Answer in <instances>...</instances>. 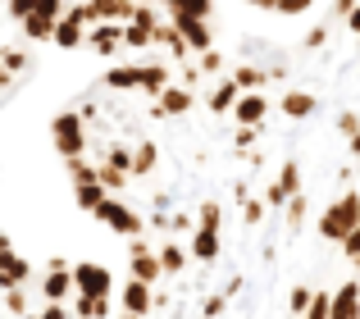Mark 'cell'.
<instances>
[{"instance_id": "1", "label": "cell", "mask_w": 360, "mask_h": 319, "mask_svg": "<svg viewBox=\"0 0 360 319\" xmlns=\"http://www.w3.org/2000/svg\"><path fill=\"white\" fill-rule=\"evenodd\" d=\"M356 223H360V192L356 187H342V196L324 205V214H319L315 228H319L324 242H338V247H342V242L356 233Z\"/></svg>"}, {"instance_id": "2", "label": "cell", "mask_w": 360, "mask_h": 319, "mask_svg": "<svg viewBox=\"0 0 360 319\" xmlns=\"http://www.w3.org/2000/svg\"><path fill=\"white\" fill-rule=\"evenodd\" d=\"M91 219L101 223V228H110V233H119V237H146V219H141L137 210H132L128 201H119V196H105V201L96 205V214Z\"/></svg>"}, {"instance_id": "3", "label": "cell", "mask_w": 360, "mask_h": 319, "mask_svg": "<svg viewBox=\"0 0 360 319\" xmlns=\"http://www.w3.org/2000/svg\"><path fill=\"white\" fill-rule=\"evenodd\" d=\"M51 142H55V151H60L64 160L69 155H87V124H82V115L78 110H64V115H55L51 119Z\"/></svg>"}, {"instance_id": "4", "label": "cell", "mask_w": 360, "mask_h": 319, "mask_svg": "<svg viewBox=\"0 0 360 319\" xmlns=\"http://www.w3.org/2000/svg\"><path fill=\"white\" fill-rule=\"evenodd\" d=\"M78 287H73V260L69 256H51L41 269V301H73Z\"/></svg>"}, {"instance_id": "5", "label": "cell", "mask_w": 360, "mask_h": 319, "mask_svg": "<svg viewBox=\"0 0 360 319\" xmlns=\"http://www.w3.org/2000/svg\"><path fill=\"white\" fill-rule=\"evenodd\" d=\"M128 278H141V283H150V287L165 278V265H160V256L150 251L146 237H132L128 242Z\"/></svg>"}, {"instance_id": "6", "label": "cell", "mask_w": 360, "mask_h": 319, "mask_svg": "<svg viewBox=\"0 0 360 319\" xmlns=\"http://www.w3.org/2000/svg\"><path fill=\"white\" fill-rule=\"evenodd\" d=\"M73 287L82 297H115V274L105 265H96V260H78L73 265Z\"/></svg>"}, {"instance_id": "7", "label": "cell", "mask_w": 360, "mask_h": 319, "mask_svg": "<svg viewBox=\"0 0 360 319\" xmlns=\"http://www.w3.org/2000/svg\"><path fill=\"white\" fill-rule=\"evenodd\" d=\"M169 23H174L178 32L187 37V46H192V55H205V51H214L210 18H192V14H183V9H169Z\"/></svg>"}, {"instance_id": "8", "label": "cell", "mask_w": 360, "mask_h": 319, "mask_svg": "<svg viewBox=\"0 0 360 319\" xmlns=\"http://www.w3.org/2000/svg\"><path fill=\"white\" fill-rule=\"evenodd\" d=\"M274 100L264 96V91H242L238 96V105H233V124H246V128H264L269 124V115H274Z\"/></svg>"}, {"instance_id": "9", "label": "cell", "mask_w": 360, "mask_h": 319, "mask_svg": "<svg viewBox=\"0 0 360 319\" xmlns=\"http://www.w3.org/2000/svg\"><path fill=\"white\" fill-rule=\"evenodd\" d=\"M319 110H324V105H319L315 91H297V87L283 91V100H278V115H283V119H292V124H310Z\"/></svg>"}, {"instance_id": "10", "label": "cell", "mask_w": 360, "mask_h": 319, "mask_svg": "<svg viewBox=\"0 0 360 319\" xmlns=\"http://www.w3.org/2000/svg\"><path fill=\"white\" fill-rule=\"evenodd\" d=\"M87 51L91 55H119L123 51V23H96V27H87Z\"/></svg>"}, {"instance_id": "11", "label": "cell", "mask_w": 360, "mask_h": 319, "mask_svg": "<svg viewBox=\"0 0 360 319\" xmlns=\"http://www.w3.org/2000/svg\"><path fill=\"white\" fill-rule=\"evenodd\" d=\"M169 82H174V69H169L165 60H146V64H141V87H137V91H141L146 100H160Z\"/></svg>"}, {"instance_id": "12", "label": "cell", "mask_w": 360, "mask_h": 319, "mask_svg": "<svg viewBox=\"0 0 360 319\" xmlns=\"http://www.w3.org/2000/svg\"><path fill=\"white\" fill-rule=\"evenodd\" d=\"M187 251H192V260H201V265H214V260L224 256V233L196 228L192 237H187Z\"/></svg>"}, {"instance_id": "13", "label": "cell", "mask_w": 360, "mask_h": 319, "mask_svg": "<svg viewBox=\"0 0 360 319\" xmlns=\"http://www.w3.org/2000/svg\"><path fill=\"white\" fill-rule=\"evenodd\" d=\"M55 23H60V18H51V14H41V9H32V14L18 23V32H23L27 46H51V41H55Z\"/></svg>"}, {"instance_id": "14", "label": "cell", "mask_w": 360, "mask_h": 319, "mask_svg": "<svg viewBox=\"0 0 360 319\" xmlns=\"http://www.w3.org/2000/svg\"><path fill=\"white\" fill-rule=\"evenodd\" d=\"M238 96H242V87H238V82L229 78V73H224V78L214 82V91L205 96V110H210L214 119H224V115H233V105H238Z\"/></svg>"}, {"instance_id": "15", "label": "cell", "mask_w": 360, "mask_h": 319, "mask_svg": "<svg viewBox=\"0 0 360 319\" xmlns=\"http://www.w3.org/2000/svg\"><path fill=\"white\" fill-rule=\"evenodd\" d=\"M119 301H123V311H128V315H141V319H146L150 306H155V297H150V283L128 278V283H123V292H119Z\"/></svg>"}, {"instance_id": "16", "label": "cell", "mask_w": 360, "mask_h": 319, "mask_svg": "<svg viewBox=\"0 0 360 319\" xmlns=\"http://www.w3.org/2000/svg\"><path fill=\"white\" fill-rule=\"evenodd\" d=\"M328 319H360V283L356 278H347V283L333 292V311H328Z\"/></svg>"}, {"instance_id": "17", "label": "cell", "mask_w": 360, "mask_h": 319, "mask_svg": "<svg viewBox=\"0 0 360 319\" xmlns=\"http://www.w3.org/2000/svg\"><path fill=\"white\" fill-rule=\"evenodd\" d=\"M155 46L169 55V60H192V46H187V37L178 32L174 23H160L155 27Z\"/></svg>"}, {"instance_id": "18", "label": "cell", "mask_w": 360, "mask_h": 319, "mask_svg": "<svg viewBox=\"0 0 360 319\" xmlns=\"http://www.w3.org/2000/svg\"><path fill=\"white\" fill-rule=\"evenodd\" d=\"M160 105H165V115H169V119H178V115H192V105H196V91H192V87H183V82H169V87H165V96H160Z\"/></svg>"}, {"instance_id": "19", "label": "cell", "mask_w": 360, "mask_h": 319, "mask_svg": "<svg viewBox=\"0 0 360 319\" xmlns=\"http://www.w3.org/2000/svg\"><path fill=\"white\" fill-rule=\"evenodd\" d=\"M155 169H160V146L150 142V137L132 142V178H150Z\"/></svg>"}, {"instance_id": "20", "label": "cell", "mask_w": 360, "mask_h": 319, "mask_svg": "<svg viewBox=\"0 0 360 319\" xmlns=\"http://www.w3.org/2000/svg\"><path fill=\"white\" fill-rule=\"evenodd\" d=\"M0 274L9 278V287H27L32 283V260H23L18 251H0Z\"/></svg>"}, {"instance_id": "21", "label": "cell", "mask_w": 360, "mask_h": 319, "mask_svg": "<svg viewBox=\"0 0 360 319\" xmlns=\"http://www.w3.org/2000/svg\"><path fill=\"white\" fill-rule=\"evenodd\" d=\"M105 91H137L141 87V64H115V69L101 78Z\"/></svg>"}, {"instance_id": "22", "label": "cell", "mask_w": 360, "mask_h": 319, "mask_svg": "<svg viewBox=\"0 0 360 319\" xmlns=\"http://www.w3.org/2000/svg\"><path fill=\"white\" fill-rule=\"evenodd\" d=\"M51 46H60V51H82V46H87V27H82L78 18L64 14L60 23H55V41Z\"/></svg>"}, {"instance_id": "23", "label": "cell", "mask_w": 360, "mask_h": 319, "mask_svg": "<svg viewBox=\"0 0 360 319\" xmlns=\"http://www.w3.org/2000/svg\"><path fill=\"white\" fill-rule=\"evenodd\" d=\"M110 301H115V297H73V319H115V311H110Z\"/></svg>"}, {"instance_id": "24", "label": "cell", "mask_w": 360, "mask_h": 319, "mask_svg": "<svg viewBox=\"0 0 360 319\" xmlns=\"http://www.w3.org/2000/svg\"><path fill=\"white\" fill-rule=\"evenodd\" d=\"M229 78L233 82H238V87L242 91H264V87H269V69H260V64H238V69H229Z\"/></svg>"}, {"instance_id": "25", "label": "cell", "mask_w": 360, "mask_h": 319, "mask_svg": "<svg viewBox=\"0 0 360 319\" xmlns=\"http://www.w3.org/2000/svg\"><path fill=\"white\" fill-rule=\"evenodd\" d=\"M155 256H160V265H165V274H183V269H187V260H192V251H187L178 237H169L165 247L155 251Z\"/></svg>"}, {"instance_id": "26", "label": "cell", "mask_w": 360, "mask_h": 319, "mask_svg": "<svg viewBox=\"0 0 360 319\" xmlns=\"http://www.w3.org/2000/svg\"><path fill=\"white\" fill-rule=\"evenodd\" d=\"M306 219H310V196H306V192H297L288 205H283V223H288V233L297 237V233L306 228Z\"/></svg>"}, {"instance_id": "27", "label": "cell", "mask_w": 360, "mask_h": 319, "mask_svg": "<svg viewBox=\"0 0 360 319\" xmlns=\"http://www.w3.org/2000/svg\"><path fill=\"white\" fill-rule=\"evenodd\" d=\"M0 64H5L9 73H14V78H23V73H32V51H27V46H0Z\"/></svg>"}, {"instance_id": "28", "label": "cell", "mask_w": 360, "mask_h": 319, "mask_svg": "<svg viewBox=\"0 0 360 319\" xmlns=\"http://www.w3.org/2000/svg\"><path fill=\"white\" fill-rule=\"evenodd\" d=\"M123 51L150 55V51H155V32H150V27H141V23H123Z\"/></svg>"}, {"instance_id": "29", "label": "cell", "mask_w": 360, "mask_h": 319, "mask_svg": "<svg viewBox=\"0 0 360 319\" xmlns=\"http://www.w3.org/2000/svg\"><path fill=\"white\" fill-rule=\"evenodd\" d=\"M91 5H96V14L105 18V23H132L137 0H91Z\"/></svg>"}, {"instance_id": "30", "label": "cell", "mask_w": 360, "mask_h": 319, "mask_svg": "<svg viewBox=\"0 0 360 319\" xmlns=\"http://www.w3.org/2000/svg\"><path fill=\"white\" fill-rule=\"evenodd\" d=\"M105 183H73V201H78V210H87V214H96V205L105 201Z\"/></svg>"}, {"instance_id": "31", "label": "cell", "mask_w": 360, "mask_h": 319, "mask_svg": "<svg viewBox=\"0 0 360 319\" xmlns=\"http://www.w3.org/2000/svg\"><path fill=\"white\" fill-rule=\"evenodd\" d=\"M64 169H69V183H101V169L91 164L87 155H69Z\"/></svg>"}, {"instance_id": "32", "label": "cell", "mask_w": 360, "mask_h": 319, "mask_svg": "<svg viewBox=\"0 0 360 319\" xmlns=\"http://www.w3.org/2000/svg\"><path fill=\"white\" fill-rule=\"evenodd\" d=\"M0 301H5V315H14V319H27L32 311V297H27V287H9V292H0Z\"/></svg>"}, {"instance_id": "33", "label": "cell", "mask_w": 360, "mask_h": 319, "mask_svg": "<svg viewBox=\"0 0 360 319\" xmlns=\"http://www.w3.org/2000/svg\"><path fill=\"white\" fill-rule=\"evenodd\" d=\"M274 183H278L288 196L306 192V187H301V164H297V160H283V169H278V178H274Z\"/></svg>"}, {"instance_id": "34", "label": "cell", "mask_w": 360, "mask_h": 319, "mask_svg": "<svg viewBox=\"0 0 360 319\" xmlns=\"http://www.w3.org/2000/svg\"><path fill=\"white\" fill-rule=\"evenodd\" d=\"M196 228L224 233V205H219V201H201V210H196Z\"/></svg>"}, {"instance_id": "35", "label": "cell", "mask_w": 360, "mask_h": 319, "mask_svg": "<svg viewBox=\"0 0 360 319\" xmlns=\"http://www.w3.org/2000/svg\"><path fill=\"white\" fill-rule=\"evenodd\" d=\"M101 160L115 164V169H123V174H132V146L128 142H110L105 151H101Z\"/></svg>"}, {"instance_id": "36", "label": "cell", "mask_w": 360, "mask_h": 319, "mask_svg": "<svg viewBox=\"0 0 360 319\" xmlns=\"http://www.w3.org/2000/svg\"><path fill=\"white\" fill-rule=\"evenodd\" d=\"M96 169H101V183H105V192H110V196H119L123 187L132 183V174H123V169H115V164H105V160H101Z\"/></svg>"}, {"instance_id": "37", "label": "cell", "mask_w": 360, "mask_h": 319, "mask_svg": "<svg viewBox=\"0 0 360 319\" xmlns=\"http://www.w3.org/2000/svg\"><path fill=\"white\" fill-rule=\"evenodd\" d=\"M192 233H196V214L169 210V237H192Z\"/></svg>"}, {"instance_id": "38", "label": "cell", "mask_w": 360, "mask_h": 319, "mask_svg": "<svg viewBox=\"0 0 360 319\" xmlns=\"http://www.w3.org/2000/svg\"><path fill=\"white\" fill-rule=\"evenodd\" d=\"M310 301H315V287H306V283H297V287H292V292H288V311L297 315V319L310 311Z\"/></svg>"}, {"instance_id": "39", "label": "cell", "mask_w": 360, "mask_h": 319, "mask_svg": "<svg viewBox=\"0 0 360 319\" xmlns=\"http://www.w3.org/2000/svg\"><path fill=\"white\" fill-rule=\"evenodd\" d=\"M264 214H269L264 196H251V201L242 205V223H246V228H260V223H264Z\"/></svg>"}, {"instance_id": "40", "label": "cell", "mask_w": 360, "mask_h": 319, "mask_svg": "<svg viewBox=\"0 0 360 319\" xmlns=\"http://www.w3.org/2000/svg\"><path fill=\"white\" fill-rule=\"evenodd\" d=\"M196 69H201L205 78H224V51H205V55H196Z\"/></svg>"}, {"instance_id": "41", "label": "cell", "mask_w": 360, "mask_h": 319, "mask_svg": "<svg viewBox=\"0 0 360 319\" xmlns=\"http://www.w3.org/2000/svg\"><path fill=\"white\" fill-rule=\"evenodd\" d=\"M73 110H78V115H82V124H87V128H105V110H101V100H82V105H73Z\"/></svg>"}, {"instance_id": "42", "label": "cell", "mask_w": 360, "mask_h": 319, "mask_svg": "<svg viewBox=\"0 0 360 319\" xmlns=\"http://www.w3.org/2000/svg\"><path fill=\"white\" fill-rule=\"evenodd\" d=\"M260 137H264V128H246V124H238V128H233V142H238L233 151H255V142H260Z\"/></svg>"}, {"instance_id": "43", "label": "cell", "mask_w": 360, "mask_h": 319, "mask_svg": "<svg viewBox=\"0 0 360 319\" xmlns=\"http://www.w3.org/2000/svg\"><path fill=\"white\" fill-rule=\"evenodd\" d=\"M333 128H338V137H347V142H352V137L360 133V110H342V115L333 119Z\"/></svg>"}, {"instance_id": "44", "label": "cell", "mask_w": 360, "mask_h": 319, "mask_svg": "<svg viewBox=\"0 0 360 319\" xmlns=\"http://www.w3.org/2000/svg\"><path fill=\"white\" fill-rule=\"evenodd\" d=\"M229 301H233L229 292H210V297H205V306H201V315L205 319H219L224 311H229Z\"/></svg>"}, {"instance_id": "45", "label": "cell", "mask_w": 360, "mask_h": 319, "mask_svg": "<svg viewBox=\"0 0 360 319\" xmlns=\"http://www.w3.org/2000/svg\"><path fill=\"white\" fill-rule=\"evenodd\" d=\"M328 311H333V292H315V301L301 319H328Z\"/></svg>"}, {"instance_id": "46", "label": "cell", "mask_w": 360, "mask_h": 319, "mask_svg": "<svg viewBox=\"0 0 360 319\" xmlns=\"http://www.w3.org/2000/svg\"><path fill=\"white\" fill-rule=\"evenodd\" d=\"M324 46H328V23L310 27V32L301 37V51H324Z\"/></svg>"}, {"instance_id": "47", "label": "cell", "mask_w": 360, "mask_h": 319, "mask_svg": "<svg viewBox=\"0 0 360 319\" xmlns=\"http://www.w3.org/2000/svg\"><path fill=\"white\" fill-rule=\"evenodd\" d=\"M32 9H37V0H5V18L9 23H23Z\"/></svg>"}, {"instance_id": "48", "label": "cell", "mask_w": 360, "mask_h": 319, "mask_svg": "<svg viewBox=\"0 0 360 319\" xmlns=\"http://www.w3.org/2000/svg\"><path fill=\"white\" fill-rule=\"evenodd\" d=\"M37 319H73V306L69 301H41Z\"/></svg>"}, {"instance_id": "49", "label": "cell", "mask_w": 360, "mask_h": 319, "mask_svg": "<svg viewBox=\"0 0 360 319\" xmlns=\"http://www.w3.org/2000/svg\"><path fill=\"white\" fill-rule=\"evenodd\" d=\"M310 5H315V0H278V5H274V14L297 18V14H310Z\"/></svg>"}, {"instance_id": "50", "label": "cell", "mask_w": 360, "mask_h": 319, "mask_svg": "<svg viewBox=\"0 0 360 319\" xmlns=\"http://www.w3.org/2000/svg\"><path fill=\"white\" fill-rule=\"evenodd\" d=\"M201 78H205V73L201 69H196V60H183V69H178V82H183V87H201Z\"/></svg>"}, {"instance_id": "51", "label": "cell", "mask_w": 360, "mask_h": 319, "mask_svg": "<svg viewBox=\"0 0 360 319\" xmlns=\"http://www.w3.org/2000/svg\"><path fill=\"white\" fill-rule=\"evenodd\" d=\"M183 14H192V18H214V0H183Z\"/></svg>"}, {"instance_id": "52", "label": "cell", "mask_w": 360, "mask_h": 319, "mask_svg": "<svg viewBox=\"0 0 360 319\" xmlns=\"http://www.w3.org/2000/svg\"><path fill=\"white\" fill-rule=\"evenodd\" d=\"M342 256L352 260V265H356V260H360V223H356V233H352V237L342 242Z\"/></svg>"}, {"instance_id": "53", "label": "cell", "mask_w": 360, "mask_h": 319, "mask_svg": "<svg viewBox=\"0 0 360 319\" xmlns=\"http://www.w3.org/2000/svg\"><path fill=\"white\" fill-rule=\"evenodd\" d=\"M251 178H238V183H233V201H238V205H246V201H251Z\"/></svg>"}, {"instance_id": "54", "label": "cell", "mask_w": 360, "mask_h": 319, "mask_svg": "<svg viewBox=\"0 0 360 319\" xmlns=\"http://www.w3.org/2000/svg\"><path fill=\"white\" fill-rule=\"evenodd\" d=\"M150 205H155V210H169V205H174V192H155V196H150Z\"/></svg>"}, {"instance_id": "55", "label": "cell", "mask_w": 360, "mask_h": 319, "mask_svg": "<svg viewBox=\"0 0 360 319\" xmlns=\"http://www.w3.org/2000/svg\"><path fill=\"white\" fill-rule=\"evenodd\" d=\"M347 32H352V37H360V5L352 9V14H347Z\"/></svg>"}, {"instance_id": "56", "label": "cell", "mask_w": 360, "mask_h": 319, "mask_svg": "<svg viewBox=\"0 0 360 319\" xmlns=\"http://www.w3.org/2000/svg\"><path fill=\"white\" fill-rule=\"evenodd\" d=\"M246 5H251V9H264V14H274V5H278V0H246Z\"/></svg>"}, {"instance_id": "57", "label": "cell", "mask_w": 360, "mask_h": 319, "mask_svg": "<svg viewBox=\"0 0 360 319\" xmlns=\"http://www.w3.org/2000/svg\"><path fill=\"white\" fill-rule=\"evenodd\" d=\"M0 251H14V242H9V233L0 228Z\"/></svg>"}, {"instance_id": "58", "label": "cell", "mask_w": 360, "mask_h": 319, "mask_svg": "<svg viewBox=\"0 0 360 319\" xmlns=\"http://www.w3.org/2000/svg\"><path fill=\"white\" fill-rule=\"evenodd\" d=\"M9 78H14V73H9L5 64H0V87H9Z\"/></svg>"}, {"instance_id": "59", "label": "cell", "mask_w": 360, "mask_h": 319, "mask_svg": "<svg viewBox=\"0 0 360 319\" xmlns=\"http://www.w3.org/2000/svg\"><path fill=\"white\" fill-rule=\"evenodd\" d=\"M115 319H141V315H128V311H123V315H115Z\"/></svg>"}, {"instance_id": "60", "label": "cell", "mask_w": 360, "mask_h": 319, "mask_svg": "<svg viewBox=\"0 0 360 319\" xmlns=\"http://www.w3.org/2000/svg\"><path fill=\"white\" fill-rule=\"evenodd\" d=\"M165 5H169V9H178V5H183V0H165Z\"/></svg>"}, {"instance_id": "61", "label": "cell", "mask_w": 360, "mask_h": 319, "mask_svg": "<svg viewBox=\"0 0 360 319\" xmlns=\"http://www.w3.org/2000/svg\"><path fill=\"white\" fill-rule=\"evenodd\" d=\"M356 283H360V260H356Z\"/></svg>"}]
</instances>
